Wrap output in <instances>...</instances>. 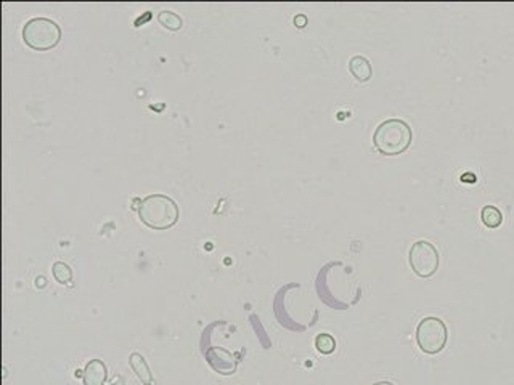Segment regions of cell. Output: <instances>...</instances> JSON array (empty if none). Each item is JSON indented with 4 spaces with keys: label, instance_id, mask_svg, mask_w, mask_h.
<instances>
[{
    "label": "cell",
    "instance_id": "cell-14",
    "mask_svg": "<svg viewBox=\"0 0 514 385\" xmlns=\"http://www.w3.org/2000/svg\"><path fill=\"white\" fill-rule=\"evenodd\" d=\"M294 24H296V26L299 28V29L305 28V24H307V18L304 17V15H297V17L294 18Z\"/></svg>",
    "mask_w": 514,
    "mask_h": 385
},
{
    "label": "cell",
    "instance_id": "cell-8",
    "mask_svg": "<svg viewBox=\"0 0 514 385\" xmlns=\"http://www.w3.org/2000/svg\"><path fill=\"white\" fill-rule=\"evenodd\" d=\"M129 364L140 382H142L143 385H153V374H151V369L148 366L147 359H145L142 355L137 352L130 353Z\"/></svg>",
    "mask_w": 514,
    "mask_h": 385
},
{
    "label": "cell",
    "instance_id": "cell-4",
    "mask_svg": "<svg viewBox=\"0 0 514 385\" xmlns=\"http://www.w3.org/2000/svg\"><path fill=\"white\" fill-rule=\"evenodd\" d=\"M448 329L441 318L427 316L416 326V343L427 355L441 353L447 346Z\"/></svg>",
    "mask_w": 514,
    "mask_h": 385
},
{
    "label": "cell",
    "instance_id": "cell-9",
    "mask_svg": "<svg viewBox=\"0 0 514 385\" xmlns=\"http://www.w3.org/2000/svg\"><path fill=\"white\" fill-rule=\"evenodd\" d=\"M349 71L359 82H368L373 75L370 60L362 57V55H355L349 60Z\"/></svg>",
    "mask_w": 514,
    "mask_h": 385
},
{
    "label": "cell",
    "instance_id": "cell-2",
    "mask_svg": "<svg viewBox=\"0 0 514 385\" xmlns=\"http://www.w3.org/2000/svg\"><path fill=\"white\" fill-rule=\"evenodd\" d=\"M411 127L402 119H387L378 125L373 134V145L384 156H399L410 148Z\"/></svg>",
    "mask_w": 514,
    "mask_h": 385
},
{
    "label": "cell",
    "instance_id": "cell-15",
    "mask_svg": "<svg viewBox=\"0 0 514 385\" xmlns=\"http://www.w3.org/2000/svg\"><path fill=\"white\" fill-rule=\"evenodd\" d=\"M463 181H468V183H475V175H463Z\"/></svg>",
    "mask_w": 514,
    "mask_h": 385
},
{
    "label": "cell",
    "instance_id": "cell-12",
    "mask_svg": "<svg viewBox=\"0 0 514 385\" xmlns=\"http://www.w3.org/2000/svg\"><path fill=\"white\" fill-rule=\"evenodd\" d=\"M53 278L60 285H69L73 281V270L68 263L64 262H55L53 263Z\"/></svg>",
    "mask_w": 514,
    "mask_h": 385
},
{
    "label": "cell",
    "instance_id": "cell-10",
    "mask_svg": "<svg viewBox=\"0 0 514 385\" xmlns=\"http://www.w3.org/2000/svg\"><path fill=\"white\" fill-rule=\"evenodd\" d=\"M481 219L487 228H498L503 222V215L500 209H497L495 206H486L481 212Z\"/></svg>",
    "mask_w": 514,
    "mask_h": 385
},
{
    "label": "cell",
    "instance_id": "cell-6",
    "mask_svg": "<svg viewBox=\"0 0 514 385\" xmlns=\"http://www.w3.org/2000/svg\"><path fill=\"white\" fill-rule=\"evenodd\" d=\"M206 358H208L211 368L222 374V376H230V374L236 371V359L225 348H209L208 353H206Z\"/></svg>",
    "mask_w": 514,
    "mask_h": 385
},
{
    "label": "cell",
    "instance_id": "cell-5",
    "mask_svg": "<svg viewBox=\"0 0 514 385\" xmlns=\"http://www.w3.org/2000/svg\"><path fill=\"white\" fill-rule=\"evenodd\" d=\"M408 262L413 273L420 278H431L439 270L441 257L436 246L429 241H416L413 242L408 252Z\"/></svg>",
    "mask_w": 514,
    "mask_h": 385
},
{
    "label": "cell",
    "instance_id": "cell-13",
    "mask_svg": "<svg viewBox=\"0 0 514 385\" xmlns=\"http://www.w3.org/2000/svg\"><path fill=\"white\" fill-rule=\"evenodd\" d=\"M315 347L320 353L330 355L336 350V341L330 334H319L315 339Z\"/></svg>",
    "mask_w": 514,
    "mask_h": 385
},
{
    "label": "cell",
    "instance_id": "cell-1",
    "mask_svg": "<svg viewBox=\"0 0 514 385\" xmlns=\"http://www.w3.org/2000/svg\"><path fill=\"white\" fill-rule=\"evenodd\" d=\"M137 211L140 222L156 231H166L177 225L180 217L177 202L172 197L159 195V192L143 197Z\"/></svg>",
    "mask_w": 514,
    "mask_h": 385
},
{
    "label": "cell",
    "instance_id": "cell-16",
    "mask_svg": "<svg viewBox=\"0 0 514 385\" xmlns=\"http://www.w3.org/2000/svg\"><path fill=\"white\" fill-rule=\"evenodd\" d=\"M373 385H394V384L387 382V381H381V382H376V384H373Z\"/></svg>",
    "mask_w": 514,
    "mask_h": 385
},
{
    "label": "cell",
    "instance_id": "cell-3",
    "mask_svg": "<svg viewBox=\"0 0 514 385\" xmlns=\"http://www.w3.org/2000/svg\"><path fill=\"white\" fill-rule=\"evenodd\" d=\"M62 40V28L53 19L33 18L23 26V42L36 52H48Z\"/></svg>",
    "mask_w": 514,
    "mask_h": 385
},
{
    "label": "cell",
    "instance_id": "cell-7",
    "mask_svg": "<svg viewBox=\"0 0 514 385\" xmlns=\"http://www.w3.org/2000/svg\"><path fill=\"white\" fill-rule=\"evenodd\" d=\"M84 385H105L107 382V364L102 359H90L84 369Z\"/></svg>",
    "mask_w": 514,
    "mask_h": 385
},
{
    "label": "cell",
    "instance_id": "cell-11",
    "mask_svg": "<svg viewBox=\"0 0 514 385\" xmlns=\"http://www.w3.org/2000/svg\"><path fill=\"white\" fill-rule=\"evenodd\" d=\"M158 23L163 28L168 29V31H180L184 26L182 18L174 12H161L158 15Z\"/></svg>",
    "mask_w": 514,
    "mask_h": 385
}]
</instances>
